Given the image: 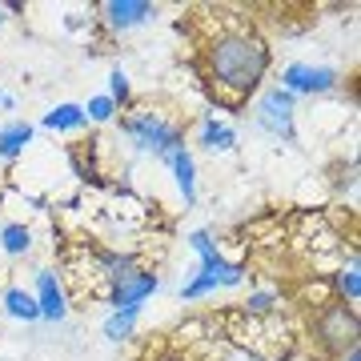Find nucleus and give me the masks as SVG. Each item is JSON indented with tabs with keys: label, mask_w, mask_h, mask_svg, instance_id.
Wrapping results in <instances>:
<instances>
[{
	"label": "nucleus",
	"mask_w": 361,
	"mask_h": 361,
	"mask_svg": "<svg viewBox=\"0 0 361 361\" xmlns=\"http://www.w3.org/2000/svg\"><path fill=\"white\" fill-rule=\"evenodd\" d=\"M161 289V273L153 269V265H137V269H129L125 277H116L109 289H104V305H113V310H133V305H145L149 297Z\"/></svg>",
	"instance_id": "6e6552de"
},
{
	"label": "nucleus",
	"mask_w": 361,
	"mask_h": 361,
	"mask_svg": "<svg viewBox=\"0 0 361 361\" xmlns=\"http://www.w3.org/2000/svg\"><path fill=\"white\" fill-rule=\"evenodd\" d=\"M104 97H109L121 113L137 101V97H133V80H129V73H125V68H113V73H109V92H104Z\"/></svg>",
	"instance_id": "aec40b11"
},
{
	"label": "nucleus",
	"mask_w": 361,
	"mask_h": 361,
	"mask_svg": "<svg viewBox=\"0 0 361 361\" xmlns=\"http://www.w3.org/2000/svg\"><path fill=\"white\" fill-rule=\"evenodd\" d=\"M329 281H334V297H337V301H345V305L357 310V301H361V257H357V249L349 253V261L334 273V277H329Z\"/></svg>",
	"instance_id": "dca6fc26"
},
{
	"label": "nucleus",
	"mask_w": 361,
	"mask_h": 361,
	"mask_svg": "<svg viewBox=\"0 0 361 361\" xmlns=\"http://www.w3.org/2000/svg\"><path fill=\"white\" fill-rule=\"evenodd\" d=\"M341 361H361V345H357V349H349V353H345Z\"/></svg>",
	"instance_id": "5701e85b"
},
{
	"label": "nucleus",
	"mask_w": 361,
	"mask_h": 361,
	"mask_svg": "<svg viewBox=\"0 0 361 361\" xmlns=\"http://www.w3.org/2000/svg\"><path fill=\"white\" fill-rule=\"evenodd\" d=\"M193 145L201 153H213V157H225L237 149V129L229 121H221L217 113H201L197 116V133H193Z\"/></svg>",
	"instance_id": "9d476101"
},
{
	"label": "nucleus",
	"mask_w": 361,
	"mask_h": 361,
	"mask_svg": "<svg viewBox=\"0 0 361 361\" xmlns=\"http://www.w3.org/2000/svg\"><path fill=\"white\" fill-rule=\"evenodd\" d=\"M129 361H141V357H129Z\"/></svg>",
	"instance_id": "393cba45"
},
{
	"label": "nucleus",
	"mask_w": 361,
	"mask_h": 361,
	"mask_svg": "<svg viewBox=\"0 0 361 361\" xmlns=\"http://www.w3.org/2000/svg\"><path fill=\"white\" fill-rule=\"evenodd\" d=\"M0 310H4V317H13V322H25V325H37L40 322L37 297L28 293L25 285H8V289L0 293Z\"/></svg>",
	"instance_id": "4468645a"
},
{
	"label": "nucleus",
	"mask_w": 361,
	"mask_h": 361,
	"mask_svg": "<svg viewBox=\"0 0 361 361\" xmlns=\"http://www.w3.org/2000/svg\"><path fill=\"white\" fill-rule=\"evenodd\" d=\"M161 165L173 173V185H177L180 205L193 209V205H197V157H193V149L185 145V149H177V153H169Z\"/></svg>",
	"instance_id": "9b49d317"
},
{
	"label": "nucleus",
	"mask_w": 361,
	"mask_h": 361,
	"mask_svg": "<svg viewBox=\"0 0 361 361\" xmlns=\"http://www.w3.org/2000/svg\"><path fill=\"white\" fill-rule=\"evenodd\" d=\"M141 313L145 305H133V310H113L109 317L101 322V334L113 341V345H129L137 337V325H141Z\"/></svg>",
	"instance_id": "2eb2a0df"
},
{
	"label": "nucleus",
	"mask_w": 361,
	"mask_h": 361,
	"mask_svg": "<svg viewBox=\"0 0 361 361\" xmlns=\"http://www.w3.org/2000/svg\"><path fill=\"white\" fill-rule=\"evenodd\" d=\"M249 113H253V129L273 137L281 145H297V97H289L277 85H265V89L249 101Z\"/></svg>",
	"instance_id": "39448f33"
},
{
	"label": "nucleus",
	"mask_w": 361,
	"mask_h": 361,
	"mask_svg": "<svg viewBox=\"0 0 361 361\" xmlns=\"http://www.w3.org/2000/svg\"><path fill=\"white\" fill-rule=\"evenodd\" d=\"M237 313H245V317H277L281 313V293L277 289H249V297L241 301V310Z\"/></svg>",
	"instance_id": "a211bd4d"
},
{
	"label": "nucleus",
	"mask_w": 361,
	"mask_h": 361,
	"mask_svg": "<svg viewBox=\"0 0 361 361\" xmlns=\"http://www.w3.org/2000/svg\"><path fill=\"white\" fill-rule=\"evenodd\" d=\"M310 341H313V349H317L325 361H341L349 349L361 345V317H357V310L345 305V301H337V297H329V301H322V305H313V313H310Z\"/></svg>",
	"instance_id": "20e7f679"
},
{
	"label": "nucleus",
	"mask_w": 361,
	"mask_h": 361,
	"mask_svg": "<svg viewBox=\"0 0 361 361\" xmlns=\"http://www.w3.org/2000/svg\"><path fill=\"white\" fill-rule=\"evenodd\" d=\"M28 293L37 297V310H40V322H52L61 325L73 310V301H68V289L61 281V273L52 269V265H40L37 269V285L28 289Z\"/></svg>",
	"instance_id": "1a4fd4ad"
},
{
	"label": "nucleus",
	"mask_w": 361,
	"mask_h": 361,
	"mask_svg": "<svg viewBox=\"0 0 361 361\" xmlns=\"http://www.w3.org/2000/svg\"><path fill=\"white\" fill-rule=\"evenodd\" d=\"M116 113H121V109H116V104L104 97V92H101V97H89V104H85V116H89V125H113Z\"/></svg>",
	"instance_id": "412c9836"
},
{
	"label": "nucleus",
	"mask_w": 361,
	"mask_h": 361,
	"mask_svg": "<svg viewBox=\"0 0 361 361\" xmlns=\"http://www.w3.org/2000/svg\"><path fill=\"white\" fill-rule=\"evenodd\" d=\"M32 141H37V125L32 121H4L0 125V161L4 165H13V161H20V157L32 149Z\"/></svg>",
	"instance_id": "f8f14e48"
},
{
	"label": "nucleus",
	"mask_w": 361,
	"mask_h": 361,
	"mask_svg": "<svg viewBox=\"0 0 361 361\" xmlns=\"http://www.w3.org/2000/svg\"><path fill=\"white\" fill-rule=\"evenodd\" d=\"M341 68L334 65H313V61H289L277 77V89H285L289 97H334L341 89Z\"/></svg>",
	"instance_id": "423d86ee"
},
{
	"label": "nucleus",
	"mask_w": 361,
	"mask_h": 361,
	"mask_svg": "<svg viewBox=\"0 0 361 361\" xmlns=\"http://www.w3.org/2000/svg\"><path fill=\"white\" fill-rule=\"evenodd\" d=\"M189 249L197 253V269L189 273V281L180 285V301H201V297H213L217 289H237V285H245L249 265L245 261L225 257L209 229L189 233Z\"/></svg>",
	"instance_id": "7ed1b4c3"
},
{
	"label": "nucleus",
	"mask_w": 361,
	"mask_h": 361,
	"mask_svg": "<svg viewBox=\"0 0 361 361\" xmlns=\"http://www.w3.org/2000/svg\"><path fill=\"white\" fill-rule=\"evenodd\" d=\"M0 253L4 257H28L32 253V229H28L25 221L0 225Z\"/></svg>",
	"instance_id": "f3484780"
},
{
	"label": "nucleus",
	"mask_w": 361,
	"mask_h": 361,
	"mask_svg": "<svg viewBox=\"0 0 361 361\" xmlns=\"http://www.w3.org/2000/svg\"><path fill=\"white\" fill-rule=\"evenodd\" d=\"M85 125H89V116H85V104H77V101L52 104L49 113L40 116V129L44 133H80Z\"/></svg>",
	"instance_id": "ddd939ff"
},
{
	"label": "nucleus",
	"mask_w": 361,
	"mask_h": 361,
	"mask_svg": "<svg viewBox=\"0 0 361 361\" xmlns=\"http://www.w3.org/2000/svg\"><path fill=\"white\" fill-rule=\"evenodd\" d=\"M4 20H8V13H4V4H0V25H4Z\"/></svg>",
	"instance_id": "b1692460"
},
{
	"label": "nucleus",
	"mask_w": 361,
	"mask_h": 361,
	"mask_svg": "<svg viewBox=\"0 0 361 361\" xmlns=\"http://www.w3.org/2000/svg\"><path fill=\"white\" fill-rule=\"evenodd\" d=\"M141 361H201V353L189 349L185 341H157Z\"/></svg>",
	"instance_id": "6ab92c4d"
},
{
	"label": "nucleus",
	"mask_w": 361,
	"mask_h": 361,
	"mask_svg": "<svg viewBox=\"0 0 361 361\" xmlns=\"http://www.w3.org/2000/svg\"><path fill=\"white\" fill-rule=\"evenodd\" d=\"M157 16H161V4H153V0H104V4H97V25L109 37L137 32V28L153 25Z\"/></svg>",
	"instance_id": "0eeeda50"
},
{
	"label": "nucleus",
	"mask_w": 361,
	"mask_h": 361,
	"mask_svg": "<svg viewBox=\"0 0 361 361\" xmlns=\"http://www.w3.org/2000/svg\"><path fill=\"white\" fill-rule=\"evenodd\" d=\"M0 109H4V113H13V109H16L13 92H4V89H0Z\"/></svg>",
	"instance_id": "4be33fe9"
},
{
	"label": "nucleus",
	"mask_w": 361,
	"mask_h": 361,
	"mask_svg": "<svg viewBox=\"0 0 361 361\" xmlns=\"http://www.w3.org/2000/svg\"><path fill=\"white\" fill-rule=\"evenodd\" d=\"M116 129L137 153H149L157 161L189 145V125L153 101H133L125 113H116Z\"/></svg>",
	"instance_id": "f03ea898"
},
{
	"label": "nucleus",
	"mask_w": 361,
	"mask_h": 361,
	"mask_svg": "<svg viewBox=\"0 0 361 361\" xmlns=\"http://www.w3.org/2000/svg\"><path fill=\"white\" fill-rule=\"evenodd\" d=\"M193 68L213 113H241L269 80L273 49L249 16L213 8L193 40Z\"/></svg>",
	"instance_id": "f257e3e1"
}]
</instances>
